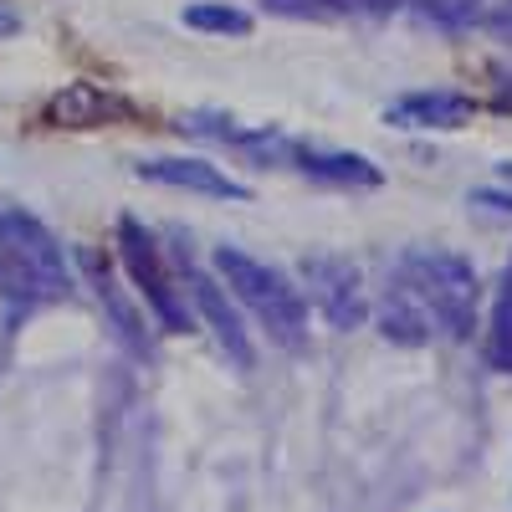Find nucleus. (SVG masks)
<instances>
[{
    "instance_id": "obj_10",
    "label": "nucleus",
    "mask_w": 512,
    "mask_h": 512,
    "mask_svg": "<svg viewBox=\"0 0 512 512\" xmlns=\"http://www.w3.org/2000/svg\"><path fill=\"white\" fill-rule=\"evenodd\" d=\"M292 164L303 169V175L323 180V185H349V190H374V185L384 180L374 159L349 154V149H313V144H292Z\"/></svg>"
},
{
    "instance_id": "obj_8",
    "label": "nucleus",
    "mask_w": 512,
    "mask_h": 512,
    "mask_svg": "<svg viewBox=\"0 0 512 512\" xmlns=\"http://www.w3.org/2000/svg\"><path fill=\"white\" fill-rule=\"evenodd\" d=\"M134 169H139V180H149V185L190 190V195H210V200H251V190L241 180H231L226 169L210 164V159H144Z\"/></svg>"
},
{
    "instance_id": "obj_9",
    "label": "nucleus",
    "mask_w": 512,
    "mask_h": 512,
    "mask_svg": "<svg viewBox=\"0 0 512 512\" xmlns=\"http://www.w3.org/2000/svg\"><path fill=\"white\" fill-rule=\"evenodd\" d=\"M477 103L466 98V93H405L395 98L390 108H384V123L390 128H461V123H472Z\"/></svg>"
},
{
    "instance_id": "obj_1",
    "label": "nucleus",
    "mask_w": 512,
    "mask_h": 512,
    "mask_svg": "<svg viewBox=\"0 0 512 512\" xmlns=\"http://www.w3.org/2000/svg\"><path fill=\"white\" fill-rule=\"evenodd\" d=\"M477 328V272L466 256L441 246H415L390 267L379 297V333L400 349L436 338H466Z\"/></svg>"
},
{
    "instance_id": "obj_7",
    "label": "nucleus",
    "mask_w": 512,
    "mask_h": 512,
    "mask_svg": "<svg viewBox=\"0 0 512 512\" xmlns=\"http://www.w3.org/2000/svg\"><path fill=\"white\" fill-rule=\"evenodd\" d=\"M185 292H190V303H195V313H200V323L216 333V344H221V354L246 374L251 364H256V349H251V338H246V328H241V313L226 303V292H221V282L216 277H205V272H195V267H185Z\"/></svg>"
},
{
    "instance_id": "obj_13",
    "label": "nucleus",
    "mask_w": 512,
    "mask_h": 512,
    "mask_svg": "<svg viewBox=\"0 0 512 512\" xmlns=\"http://www.w3.org/2000/svg\"><path fill=\"white\" fill-rule=\"evenodd\" d=\"M349 6L354 0H267V11H277V16H333Z\"/></svg>"
},
{
    "instance_id": "obj_5",
    "label": "nucleus",
    "mask_w": 512,
    "mask_h": 512,
    "mask_svg": "<svg viewBox=\"0 0 512 512\" xmlns=\"http://www.w3.org/2000/svg\"><path fill=\"white\" fill-rule=\"evenodd\" d=\"M303 287L318 303V313L328 318V328H338V333H354L369 318L364 272L349 256H303Z\"/></svg>"
},
{
    "instance_id": "obj_3",
    "label": "nucleus",
    "mask_w": 512,
    "mask_h": 512,
    "mask_svg": "<svg viewBox=\"0 0 512 512\" xmlns=\"http://www.w3.org/2000/svg\"><path fill=\"white\" fill-rule=\"evenodd\" d=\"M216 272L236 292V303L256 313V323L267 328L272 344H282V349L308 344V297H303V287H292V277L282 267L256 262L241 246H216Z\"/></svg>"
},
{
    "instance_id": "obj_14",
    "label": "nucleus",
    "mask_w": 512,
    "mask_h": 512,
    "mask_svg": "<svg viewBox=\"0 0 512 512\" xmlns=\"http://www.w3.org/2000/svg\"><path fill=\"white\" fill-rule=\"evenodd\" d=\"M482 6V0H425V11H431L441 26H461V21H472V11Z\"/></svg>"
},
{
    "instance_id": "obj_12",
    "label": "nucleus",
    "mask_w": 512,
    "mask_h": 512,
    "mask_svg": "<svg viewBox=\"0 0 512 512\" xmlns=\"http://www.w3.org/2000/svg\"><path fill=\"white\" fill-rule=\"evenodd\" d=\"M190 31H210V36H246L251 31V16L236 11V6H221V0H205V6H190L180 16Z\"/></svg>"
},
{
    "instance_id": "obj_15",
    "label": "nucleus",
    "mask_w": 512,
    "mask_h": 512,
    "mask_svg": "<svg viewBox=\"0 0 512 512\" xmlns=\"http://www.w3.org/2000/svg\"><path fill=\"white\" fill-rule=\"evenodd\" d=\"M21 31V16L6 6V0H0V41H6V36H16Z\"/></svg>"
},
{
    "instance_id": "obj_16",
    "label": "nucleus",
    "mask_w": 512,
    "mask_h": 512,
    "mask_svg": "<svg viewBox=\"0 0 512 512\" xmlns=\"http://www.w3.org/2000/svg\"><path fill=\"white\" fill-rule=\"evenodd\" d=\"M497 185H502V190H512V159H507V164H497Z\"/></svg>"
},
{
    "instance_id": "obj_2",
    "label": "nucleus",
    "mask_w": 512,
    "mask_h": 512,
    "mask_svg": "<svg viewBox=\"0 0 512 512\" xmlns=\"http://www.w3.org/2000/svg\"><path fill=\"white\" fill-rule=\"evenodd\" d=\"M0 287L26 303H62L72 297V267L62 241L21 205H0Z\"/></svg>"
},
{
    "instance_id": "obj_17",
    "label": "nucleus",
    "mask_w": 512,
    "mask_h": 512,
    "mask_svg": "<svg viewBox=\"0 0 512 512\" xmlns=\"http://www.w3.org/2000/svg\"><path fill=\"white\" fill-rule=\"evenodd\" d=\"M497 26H502V31H507V26H512V0H507V11H502V16H497Z\"/></svg>"
},
{
    "instance_id": "obj_11",
    "label": "nucleus",
    "mask_w": 512,
    "mask_h": 512,
    "mask_svg": "<svg viewBox=\"0 0 512 512\" xmlns=\"http://www.w3.org/2000/svg\"><path fill=\"white\" fill-rule=\"evenodd\" d=\"M487 364L497 374H512V267L502 272V287L492 297V318H487Z\"/></svg>"
},
{
    "instance_id": "obj_4",
    "label": "nucleus",
    "mask_w": 512,
    "mask_h": 512,
    "mask_svg": "<svg viewBox=\"0 0 512 512\" xmlns=\"http://www.w3.org/2000/svg\"><path fill=\"white\" fill-rule=\"evenodd\" d=\"M118 256H123V272L134 277L139 297L149 303V313L159 318V328L164 333H190L195 328V313L185 303V287L175 282V272L164 267L159 241L144 231V221H134V216L118 221Z\"/></svg>"
},
{
    "instance_id": "obj_6",
    "label": "nucleus",
    "mask_w": 512,
    "mask_h": 512,
    "mask_svg": "<svg viewBox=\"0 0 512 512\" xmlns=\"http://www.w3.org/2000/svg\"><path fill=\"white\" fill-rule=\"evenodd\" d=\"M134 118V103H128L123 93L103 88V82H62V88L47 98V108H41V123L52 128H113V123H128Z\"/></svg>"
}]
</instances>
